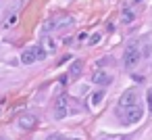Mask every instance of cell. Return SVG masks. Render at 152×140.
Segmentation results:
<instances>
[{
    "label": "cell",
    "mask_w": 152,
    "mask_h": 140,
    "mask_svg": "<svg viewBox=\"0 0 152 140\" xmlns=\"http://www.w3.org/2000/svg\"><path fill=\"white\" fill-rule=\"evenodd\" d=\"M54 117L56 119L67 117V98L65 96H56V100H54Z\"/></svg>",
    "instance_id": "277c9868"
},
{
    "label": "cell",
    "mask_w": 152,
    "mask_h": 140,
    "mask_svg": "<svg viewBox=\"0 0 152 140\" xmlns=\"http://www.w3.org/2000/svg\"><path fill=\"white\" fill-rule=\"evenodd\" d=\"M34 48H36V57H38V61L46 59V55H48V52H46V50H44L42 46H34Z\"/></svg>",
    "instance_id": "7c38bea8"
},
{
    "label": "cell",
    "mask_w": 152,
    "mask_h": 140,
    "mask_svg": "<svg viewBox=\"0 0 152 140\" xmlns=\"http://www.w3.org/2000/svg\"><path fill=\"white\" fill-rule=\"evenodd\" d=\"M46 140H67L63 134H50V136H46Z\"/></svg>",
    "instance_id": "5bb4252c"
},
{
    "label": "cell",
    "mask_w": 152,
    "mask_h": 140,
    "mask_svg": "<svg viewBox=\"0 0 152 140\" xmlns=\"http://www.w3.org/2000/svg\"><path fill=\"white\" fill-rule=\"evenodd\" d=\"M19 127L21 130H34L36 127V123H38V119H36V115H29V113H25V115H21L19 117Z\"/></svg>",
    "instance_id": "5b68a950"
},
{
    "label": "cell",
    "mask_w": 152,
    "mask_h": 140,
    "mask_svg": "<svg viewBox=\"0 0 152 140\" xmlns=\"http://www.w3.org/2000/svg\"><path fill=\"white\" fill-rule=\"evenodd\" d=\"M115 140H127V138H125V136H119V138H115Z\"/></svg>",
    "instance_id": "2e32d148"
},
{
    "label": "cell",
    "mask_w": 152,
    "mask_h": 140,
    "mask_svg": "<svg viewBox=\"0 0 152 140\" xmlns=\"http://www.w3.org/2000/svg\"><path fill=\"white\" fill-rule=\"evenodd\" d=\"M142 117H144V109H142L140 105H135V107L127 109V111L121 115V123H123V125H133V123H137Z\"/></svg>",
    "instance_id": "7a4b0ae2"
},
{
    "label": "cell",
    "mask_w": 152,
    "mask_h": 140,
    "mask_svg": "<svg viewBox=\"0 0 152 140\" xmlns=\"http://www.w3.org/2000/svg\"><path fill=\"white\" fill-rule=\"evenodd\" d=\"M135 105H137V90H135V88L125 90V92L121 94L119 102H117L119 111H127V109H131V107H135Z\"/></svg>",
    "instance_id": "6da1fadb"
},
{
    "label": "cell",
    "mask_w": 152,
    "mask_h": 140,
    "mask_svg": "<svg viewBox=\"0 0 152 140\" xmlns=\"http://www.w3.org/2000/svg\"><path fill=\"white\" fill-rule=\"evenodd\" d=\"M81 69H83V63L81 61H73V65L69 67V75L71 77H79L81 75Z\"/></svg>",
    "instance_id": "ba28073f"
},
{
    "label": "cell",
    "mask_w": 152,
    "mask_h": 140,
    "mask_svg": "<svg viewBox=\"0 0 152 140\" xmlns=\"http://www.w3.org/2000/svg\"><path fill=\"white\" fill-rule=\"evenodd\" d=\"M140 57H142V52H140V48H137V44H129L127 48H125V52H123V63H125V67H135L137 65V61H140Z\"/></svg>",
    "instance_id": "3957f363"
},
{
    "label": "cell",
    "mask_w": 152,
    "mask_h": 140,
    "mask_svg": "<svg viewBox=\"0 0 152 140\" xmlns=\"http://www.w3.org/2000/svg\"><path fill=\"white\" fill-rule=\"evenodd\" d=\"M90 98H92V100H90V105H92V107H98V105L104 100V90H98V92H94Z\"/></svg>",
    "instance_id": "9c48e42d"
},
{
    "label": "cell",
    "mask_w": 152,
    "mask_h": 140,
    "mask_svg": "<svg viewBox=\"0 0 152 140\" xmlns=\"http://www.w3.org/2000/svg\"><path fill=\"white\" fill-rule=\"evenodd\" d=\"M96 42H100V36L96 34V36H92V44H96Z\"/></svg>",
    "instance_id": "9a60e30c"
},
{
    "label": "cell",
    "mask_w": 152,
    "mask_h": 140,
    "mask_svg": "<svg viewBox=\"0 0 152 140\" xmlns=\"http://www.w3.org/2000/svg\"><path fill=\"white\" fill-rule=\"evenodd\" d=\"M133 17H135V15H133V11H131V9H123V17H121V19H123V23H131V21H133Z\"/></svg>",
    "instance_id": "8fae6325"
},
{
    "label": "cell",
    "mask_w": 152,
    "mask_h": 140,
    "mask_svg": "<svg viewBox=\"0 0 152 140\" xmlns=\"http://www.w3.org/2000/svg\"><path fill=\"white\" fill-rule=\"evenodd\" d=\"M92 82H94L96 86H108V84L113 82V75L106 73V71H96V73L92 75Z\"/></svg>",
    "instance_id": "8992f818"
},
{
    "label": "cell",
    "mask_w": 152,
    "mask_h": 140,
    "mask_svg": "<svg viewBox=\"0 0 152 140\" xmlns=\"http://www.w3.org/2000/svg\"><path fill=\"white\" fill-rule=\"evenodd\" d=\"M42 48H44L46 52H54V42H52L48 36H44V38H42Z\"/></svg>",
    "instance_id": "30bf717a"
},
{
    "label": "cell",
    "mask_w": 152,
    "mask_h": 140,
    "mask_svg": "<svg viewBox=\"0 0 152 140\" xmlns=\"http://www.w3.org/2000/svg\"><path fill=\"white\" fill-rule=\"evenodd\" d=\"M146 102H148V111H152V88H148L146 92Z\"/></svg>",
    "instance_id": "4fadbf2b"
},
{
    "label": "cell",
    "mask_w": 152,
    "mask_h": 140,
    "mask_svg": "<svg viewBox=\"0 0 152 140\" xmlns=\"http://www.w3.org/2000/svg\"><path fill=\"white\" fill-rule=\"evenodd\" d=\"M98 140H110V138H106V136H102V138H98Z\"/></svg>",
    "instance_id": "e0dca14e"
},
{
    "label": "cell",
    "mask_w": 152,
    "mask_h": 140,
    "mask_svg": "<svg viewBox=\"0 0 152 140\" xmlns=\"http://www.w3.org/2000/svg\"><path fill=\"white\" fill-rule=\"evenodd\" d=\"M36 61H38L36 48H25V50L21 52V63H23V65H34Z\"/></svg>",
    "instance_id": "52a82bcc"
}]
</instances>
